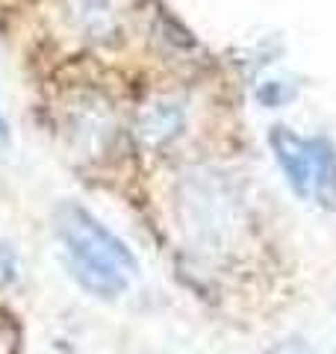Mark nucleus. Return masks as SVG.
<instances>
[{
  "instance_id": "f257e3e1",
  "label": "nucleus",
  "mask_w": 336,
  "mask_h": 354,
  "mask_svg": "<svg viewBox=\"0 0 336 354\" xmlns=\"http://www.w3.org/2000/svg\"><path fill=\"white\" fill-rule=\"evenodd\" d=\"M56 236L62 242L65 263L74 281L97 298H115L139 272L136 257L106 225L77 204H65L56 213Z\"/></svg>"
},
{
  "instance_id": "f03ea898",
  "label": "nucleus",
  "mask_w": 336,
  "mask_h": 354,
  "mask_svg": "<svg viewBox=\"0 0 336 354\" xmlns=\"http://www.w3.org/2000/svg\"><path fill=\"white\" fill-rule=\"evenodd\" d=\"M268 145L277 165L283 169L289 186L298 198H312V174H316V139H304L289 127H272Z\"/></svg>"
},
{
  "instance_id": "7ed1b4c3",
  "label": "nucleus",
  "mask_w": 336,
  "mask_h": 354,
  "mask_svg": "<svg viewBox=\"0 0 336 354\" xmlns=\"http://www.w3.org/2000/svg\"><path fill=\"white\" fill-rule=\"evenodd\" d=\"M68 24L83 39L106 44L121 36V3L118 0H62Z\"/></svg>"
},
{
  "instance_id": "20e7f679",
  "label": "nucleus",
  "mask_w": 336,
  "mask_h": 354,
  "mask_svg": "<svg viewBox=\"0 0 336 354\" xmlns=\"http://www.w3.org/2000/svg\"><path fill=\"white\" fill-rule=\"evenodd\" d=\"M312 198L324 209H336V148L328 139H316V174H312Z\"/></svg>"
},
{
  "instance_id": "39448f33",
  "label": "nucleus",
  "mask_w": 336,
  "mask_h": 354,
  "mask_svg": "<svg viewBox=\"0 0 336 354\" xmlns=\"http://www.w3.org/2000/svg\"><path fill=\"white\" fill-rule=\"evenodd\" d=\"M183 124V109H177L174 104H156L139 121V133L151 145H162V142L174 139L180 133Z\"/></svg>"
},
{
  "instance_id": "423d86ee",
  "label": "nucleus",
  "mask_w": 336,
  "mask_h": 354,
  "mask_svg": "<svg viewBox=\"0 0 336 354\" xmlns=\"http://www.w3.org/2000/svg\"><path fill=\"white\" fill-rule=\"evenodd\" d=\"M18 278V257L9 245H0V286L12 283Z\"/></svg>"
},
{
  "instance_id": "0eeeda50",
  "label": "nucleus",
  "mask_w": 336,
  "mask_h": 354,
  "mask_svg": "<svg viewBox=\"0 0 336 354\" xmlns=\"http://www.w3.org/2000/svg\"><path fill=\"white\" fill-rule=\"evenodd\" d=\"M6 142H9V127H6V121H3V115H0V151L6 148Z\"/></svg>"
}]
</instances>
